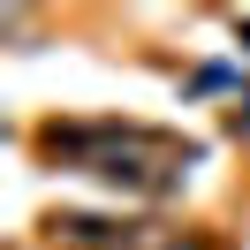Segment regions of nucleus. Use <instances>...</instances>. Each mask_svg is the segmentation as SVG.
Listing matches in <instances>:
<instances>
[{
    "label": "nucleus",
    "mask_w": 250,
    "mask_h": 250,
    "mask_svg": "<svg viewBox=\"0 0 250 250\" xmlns=\"http://www.w3.org/2000/svg\"><path fill=\"white\" fill-rule=\"evenodd\" d=\"M46 144H53V159H68V167H83V174H106V182H122V189H167L174 174H182V159H197V152H182V144L152 137V129H114V122L53 129Z\"/></svg>",
    "instance_id": "obj_1"
},
{
    "label": "nucleus",
    "mask_w": 250,
    "mask_h": 250,
    "mask_svg": "<svg viewBox=\"0 0 250 250\" xmlns=\"http://www.w3.org/2000/svg\"><path fill=\"white\" fill-rule=\"evenodd\" d=\"M243 46H250V23H243Z\"/></svg>",
    "instance_id": "obj_2"
}]
</instances>
